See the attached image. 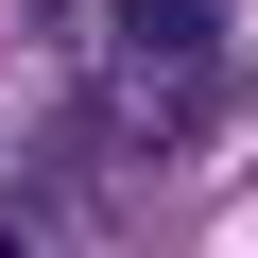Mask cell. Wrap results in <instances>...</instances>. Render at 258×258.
I'll list each match as a JSON object with an SVG mask.
<instances>
[{
  "label": "cell",
  "mask_w": 258,
  "mask_h": 258,
  "mask_svg": "<svg viewBox=\"0 0 258 258\" xmlns=\"http://www.w3.org/2000/svg\"><path fill=\"white\" fill-rule=\"evenodd\" d=\"M207 35H224V0H120V52H138V69H155V52H172V69H189V52H207Z\"/></svg>",
  "instance_id": "1"
},
{
  "label": "cell",
  "mask_w": 258,
  "mask_h": 258,
  "mask_svg": "<svg viewBox=\"0 0 258 258\" xmlns=\"http://www.w3.org/2000/svg\"><path fill=\"white\" fill-rule=\"evenodd\" d=\"M0 258H35V224H18V207H0Z\"/></svg>",
  "instance_id": "2"
}]
</instances>
